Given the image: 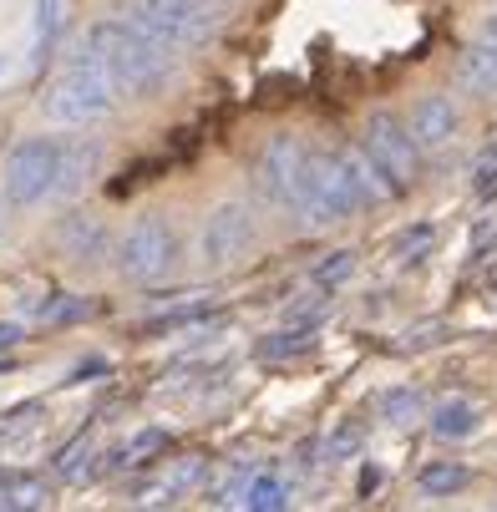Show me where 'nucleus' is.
Returning a JSON list of instances; mask_svg holds the SVG:
<instances>
[{
	"mask_svg": "<svg viewBox=\"0 0 497 512\" xmlns=\"http://www.w3.org/2000/svg\"><path fill=\"white\" fill-rule=\"evenodd\" d=\"M87 46L97 51L102 71L112 77V87L127 92V97H137V102H148L153 92H163L168 77H173V51L163 41H153L132 16L97 21L87 31Z\"/></svg>",
	"mask_w": 497,
	"mask_h": 512,
	"instance_id": "1",
	"label": "nucleus"
},
{
	"mask_svg": "<svg viewBox=\"0 0 497 512\" xmlns=\"http://www.w3.org/2000/svg\"><path fill=\"white\" fill-rule=\"evenodd\" d=\"M112 97H117L112 77L102 71L97 51L82 41L77 51L66 56V66L56 71V82L46 87L41 112H46L51 122H61V127H87V122H97V117L112 112Z\"/></svg>",
	"mask_w": 497,
	"mask_h": 512,
	"instance_id": "2",
	"label": "nucleus"
},
{
	"mask_svg": "<svg viewBox=\"0 0 497 512\" xmlns=\"http://www.w3.org/2000/svg\"><path fill=\"white\" fill-rule=\"evenodd\" d=\"M132 21L168 51H193L224 26V0H137Z\"/></svg>",
	"mask_w": 497,
	"mask_h": 512,
	"instance_id": "3",
	"label": "nucleus"
},
{
	"mask_svg": "<svg viewBox=\"0 0 497 512\" xmlns=\"http://www.w3.org/2000/svg\"><path fill=\"white\" fill-rule=\"evenodd\" d=\"M300 218L310 229H330V224H345L355 208H366L361 193L350 188L345 168H340V153H310V168H305V183H300Z\"/></svg>",
	"mask_w": 497,
	"mask_h": 512,
	"instance_id": "4",
	"label": "nucleus"
},
{
	"mask_svg": "<svg viewBox=\"0 0 497 512\" xmlns=\"http://www.w3.org/2000/svg\"><path fill=\"white\" fill-rule=\"evenodd\" d=\"M61 137H21L6 158V198L16 208H31L56 193L61 183Z\"/></svg>",
	"mask_w": 497,
	"mask_h": 512,
	"instance_id": "5",
	"label": "nucleus"
},
{
	"mask_svg": "<svg viewBox=\"0 0 497 512\" xmlns=\"http://www.w3.org/2000/svg\"><path fill=\"white\" fill-rule=\"evenodd\" d=\"M361 148H366V158L381 168V178H386L396 193H406V188L416 183L421 148H416L411 127H406L396 112H371V117H366V137H361Z\"/></svg>",
	"mask_w": 497,
	"mask_h": 512,
	"instance_id": "6",
	"label": "nucleus"
},
{
	"mask_svg": "<svg viewBox=\"0 0 497 512\" xmlns=\"http://www.w3.org/2000/svg\"><path fill=\"white\" fill-rule=\"evenodd\" d=\"M178 264V234L163 224V218H137V224L117 239V269L137 284H153Z\"/></svg>",
	"mask_w": 497,
	"mask_h": 512,
	"instance_id": "7",
	"label": "nucleus"
},
{
	"mask_svg": "<svg viewBox=\"0 0 497 512\" xmlns=\"http://www.w3.org/2000/svg\"><path fill=\"white\" fill-rule=\"evenodd\" d=\"M249 244H254V213H249V203L229 198V203H219L203 218V229H198V264L208 274L234 269Z\"/></svg>",
	"mask_w": 497,
	"mask_h": 512,
	"instance_id": "8",
	"label": "nucleus"
},
{
	"mask_svg": "<svg viewBox=\"0 0 497 512\" xmlns=\"http://www.w3.org/2000/svg\"><path fill=\"white\" fill-rule=\"evenodd\" d=\"M305 168H310V148H305V142L295 132H274L264 158H259V183H264L274 208H295L300 203Z\"/></svg>",
	"mask_w": 497,
	"mask_h": 512,
	"instance_id": "9",
	"label": "nucleus"
},
{
	"mask_svg": "<svg viewBox=\"0 0 497 512\" xmlns=\"http://www.w3.org/2000/svg\"><path fill=\"white\" fill-rule=\"evenodd\" d=\"M411 137H416V148H442V142H452L457 137V127H462V117H457V102L452 97H442V92H432V97H421L416 107H411Z\"/></svg>",
	"mask_w": 497,
	"mask_h": 512,
	"instance_id": "10",
	"label": "nucleus"
},
{
	"mask_svg": "<svg viewBox=\"0 0 497 512\" xmlns=\"http://www.w3.org/2000/svg\"><path fill=\"white\" fill-rule=\"evenodd\" d=\"M61 249H66V259H77V264H97L107 254V224L92 218V213H71L61 224Z\"/></svg>",
	"mask_w": 497,
	"mask_h": 512,
	"instance_id": "11",
	"label": "nucleus"
},
{
	"mask_svg": "<svg viewBox=\"0 0 497 512\" xmlns=\"http://www.w3.org/2000/svg\"><path fill=\"white\" fill-rule=\"evenodd\" d=\"M432 431L442 436V442H467V436L482 431V406L467 401V396H452L432 411Z\"/></svg>",
	"mask_w": 497,
	"mask_h": 512,
	"instance_id": "12",
	"label": "nucleus"
},
{
	"mask_svg": "<svg viewBox=\"0 0 497 512\" xmlns=\"http://www.w3.org/2000/svg\"><path fill=\"white\" fill-rule=\"evenodd\" d=\"M340 168H345L350 188L361 193V203H386V198H396V188L381 178V168L366 158V148H345V153H340Z\"/></svg>",
	"mask_w": 497,
	"mask_h": 512,
	"instance_id": "13",
	"label": "nucleus"
},
{
	"mask_svg": "<svg viewBox=\"0 0 497 512\" xmlns=\"http://www.w3.org/2000/svg\"><path fill=\"white\" fill-rule=\"evenodd\" d=\"M457 82L467 92H497V46L477 41L457 56Z\"/></svg>",
	"mask_w": 497,
	"mask_h": 512,
	"instance_id": "14",
	"label": "nucleus"
},
{
	"mask_svg": "<svg viewBox=\"0 0 497 512\" xmlns=\"http://www.w3.org/2000/svg\"><path fill=\"white\" fill-rule=\"evenodd\" d=\"M97 158H102V148H97V142H87V137L66 142V148H61V183H56V193H61V198H71V193H77V188L92 178Z\"/></svg>",
	"mask_w": 497,
	"mask_h": 512,
	"instance_id": "15",
	"label": "nucleus"
},
{
	"mask_svg": "<svg viewBox=\"0 0 497 512\" xmlns=\"http://www.w3.org/2000/svg\"><path fill=\"white\" fill-rule=\"evenodd\" d=\"M467 482H472V467H467V462H426V467L416 472V487H421L426 497H457Z\"/></svg>",
	"mask_w": 497,
	"mask_h": 512,
	"instance_id": "16",
	"label": "nucleus"
},
{
	"mask_svg": "<svg viewBox=\"0 0 497 512\" xmlns=\"http://www.w3.org/2000/svg\"><path fill=\"white\" fill-rule=\"evenodd\" d=\"M355 274V249H335V254H320L315 269H310V284L325 289V295H335V289Z\"/></svg>",
	"mask_w": 497,
	"mask_h": 512,
	"instance_id": "17",
	"label": "nucleus"
},
{
	"mask_svg": "<svg viewBox=\"0 0 497 512\" xmlns=\"http://www.w3.org/2000/svg\"><path fill=\"white\" fill-rule=\"evenodd\" d=\"M284 482L274 477V472H259V477H249V487H244V512H284Z\"/></svg>",
	"mask_w": 497,
	"mask_h": 512,
	"instance_id": "18",
	"label": "nucleus"
},
{
	"mask_svg": "<svg viewBox=\"0 0 497 512\" xmlns=\"http://www.w3.org/2000/svg\"><path fill=\"white\" fill-rule=\"evenodd\" d=\"M421 411H426V401L416 386H396L381 396V421H391V426H411V421H421Z\"/></svg>",
	"mask_w": 497,
	"mask_h": 512,
	"instance_id": "19",
	"label": "nucleus"
},
{
	"mask_svg": "<svg viewBox=\"0 0 497 512\" xmlns=\"http://www.w3.org/2000/svg\"><path fill=\"white\" fill-rule=\"evenodd\" d=\"M56 31H61V0H36V16H31V51H36V61L56 46Z\"/></svg>",
	"mask_w": 497,
	"mask_h": 512,
	"instance_id": "20",
	"label": "nucleus"
},
{
	"mask_svg": "<svg viewBox=\"0 0 497 512\" xmlns=\"http://www.w3.org/2000/svg\"><path fill=\"white\" fill-rule=\"evenodd\" d=\"M163 442H168V431H163V426H148V431H137L127 447H117V452H112V467H142V462H148V457H153V452H158Z\"/></svg>",
	"mask_w": 497,
	"mask_h": 512,
	"instance_id": "21",
	"label": "nucleus"
},
{
	"mask_svg": "<svg viewBox=\"0 0 497 512\" xmlns=\"http://www.w3.org/2000/svg\"><path fill=\"white\" fill-rule=\"evenodd\" d=\"M432 244H437V229H432V224L401 229L396 244H391V259H396V264H411V259H421V254H432Z\"/></svg>",
	"mask_w": 497,
	"mask_h": 512,
	"instance_id": "22",
	"label": "nucleus"
},
{
	"mask_svg": "<svg viewBox=\"0 0 497 512\" xmlns=\"http://www.w3.org/2000/svg\"><path fill=\"white\" fill-rule=\"evenodd\" d=\"M325 315H330V295H325V289H315V295H305L300 305L284 310V325H290V330H315Z\"/></svg>",
	"mask_w": 497,
	"mask_h": 512,
	"instance_id": "23",
	"label": "nucleus"
},
{
	"mask_svg": "<svg viewBox=\"0 0 497 512\" xmlns=\"http://www.w3.org/2000/svg\"><path fill=\"white\" fill-rule=\"evenodd\" d=\"M305 350H315V330H279V335H269V340L259 345V355H264V360L305 355Z\"/></svg>",
	"mask_w": 497,
	"mask_h": 512,
	"instance_id": "24",
	"label": "nucleus"
},
{
	"mask_svg": "<svg viewBox=\"0 0 497 512\" xmlns=\"http://www.w3.org/2000/svg\"><path fill=\"white\" fill-rule=\"evenodd\" d=\"M92 457H97L92 442H87V436H77V442H71V447L56 457V477H61V482H77V477L92 467Z\"/></svg>",
	"mask_w": 497,
	"mask_h": 512,
	"instance_id": "25",
	"label": "nucleus"
},
{
	"mask_svg": "<svg viewBox=\"0 0 497 512\" xmlns=\"http://www.w3.org/2000/svg\"><path fill=\"white\" fill-rule=\"evenodd\" d=\"M472 193L477 198H497V142L482 148V158L472 163Z\"/></svg>",
	"mask_w": 497,
	"mask_h": 512,
	"instance_id": "26",
	"label": "nucleus"
},
{
	"mask_svg": "<svg viewBox=\"0 0 497 512\" xmlns=\"http://www.w3.org/2000/svg\"><path fill=\"white\" fill-rule=\"evenodd\" d=\"M355 447H361V426H340V431L330 436V457H350Z\"/></svg>",
	"mask_w": 497,
	"mask_h": 512,
	"instance_id": "27",
	"label": "nucleus"
},
{
	"mask_svg": "<svg viewBox=\"0 0 497 512\" xmlns=\"http://www.w3.org/2000/svg\"><path fill=\"white\" fill-rule=\"evenodd\" d=\"M477 41L497 46V11H492V16H482V31H477Z\"/></svg>",
	"mask_w": 497,
	"mask_h": 512,
	"instance_id": "28",
	"label": "nucleus"
},
{
	"mask_svg": "<svg viewBox=\"0 0 497 512\" xmlns=\"http://www.w3.org/2000/svg\"><path fill=\"white\" fill-rule=\"evenodd\" d=\"M16 340H21V325H0V350L16 345Z\"/></svg>",
	"mask_w": 497,
	"mask_h": 512,
	"instance_id": "29",
	"label": "nucleus"
},
{
	"mask_svg": "<svg viewBox=\"0 0 497 512\" xmlns=\"http://www.w3.org/2000/svg\"><path fill=\"white\" fill-rule=\"evenodd\" d=\"M371 487H381V472H376V467L361 472V492H371Z\"/></svg>",
	"mask_w": 497,
	"mask_h": 512,
	"instance_id": "30",
	"label": "nucleus"
},
{
	"mask_svg": "<svg viewBox=\"0 0 497 512\" xmlns=\"http://www.w3.org/2000/svg\"><path fill=\"white\" fill-rule=\"evenodd\" d=\"M0 77H11V56L6 51H0Z\"/></svg>",
	"mask_w": 497,
	"mask_h": 512,
	"instance_id": "31",
	"label": "nucleus"
},
{
	"mask_svg": "<svg viewBox=\"0 0 497 512\" xmlns=\"http://www.w3.org/2000/svg\"><path fill=\"white\" fill-rule=\"evenodd\" d=\"M0 512H16V507H6V502H0Z\"/></svg>",
	"mask_w": 497,
	"mask_h": 512,
	"instance_id": "32",
	"label": "nucleus"
}]
</instances>
